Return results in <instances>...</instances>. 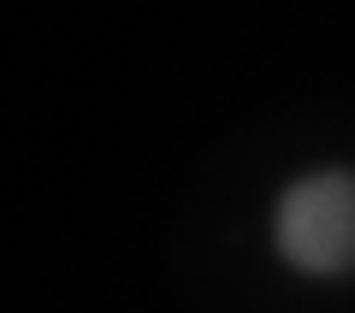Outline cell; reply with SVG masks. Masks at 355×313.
Segmentation results:
<instances>
[{
  "mask_svg": "<svg viewBox=\"0 0 355 313\" xmlns=\"http://www.w3.org/2000/svg\"><path fill=\"white\" fill-rule=\"evenodd\" d=\"M266 254L308 289L355 284V160H308L279 177L261 213Z\"/></svg>",
  "mask_w": 355,
  "mask_h": 313,
  "instance_id": "cell-1",
  "label": "cell"
}]
</instances>
